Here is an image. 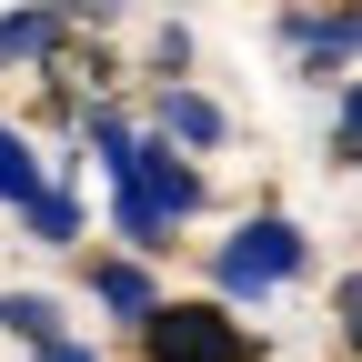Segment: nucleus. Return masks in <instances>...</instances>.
I'll list each match as a JSON object with an SVG mask.
<instances>
[{
    "mask_svg": "<svg viewBox=\"0 0 362 362\" xmlns=\"http://www.w3.org/2000/svg\"><path fill=\"white\" fill-rule=\"evenodd\" d=\"M30 232H40V242H71V232H81V211H71V202L51 192V202H40V211H30Z\"/></svg>",
    "mask_w": 362,
    "mask_h": 362,
    "instance_id": "obj_11",
    "label": "nucleus"
},
{
    "mask_svg": "<svg viewBox=\"0 0 362 362\" xmlns=\"http://www.w3.org/2000/svg\"><path fill=\"white\" fill-rule=\"evenodd\" d=\"M0 202H11V211H40V202H51V181H40V161H30V141H21L11 121H0Z\"/></svg>",
    "mask_w": 362,
    "mask_h": 362,
    "instance_id": "obj_5",
    "label": "nucleus"
},
{
    "mask_svg": "<svg viewBox=\"0 0 362 362\" xmlns=\"http://www.w3.org/2000/svg\"><path fill=\"white\" fill-rule=\"evenodd\" d=\"M51 11H61V21H81V11H121V0H51Z\"/></svg>",
    "mask_w": 362,
    "mask_h": 362,
    "instance_id": "obj_14",
    "label": "nucleus"
},
{
    "mask_svg": "<svg viewBox=\"0 0 362 362\" xmlns=\"http://www.w3.org/2000/svg\"><path fill=\"white\" fill-rule=\"evenodd\" d=\"M141 352L151 362H262V332H242L221 302H161L141 322Z\"/></svg>",
    "mask_w": 362,
    "mask_h": 362,
    "instance_id": "obj_2",
    "label": "nucleus"
},
{
    "mask_svg": "<svg viewBox=\"0 0 362 362\" xmlns=\"http://www.w3.org/2000/svg\"><path fill=\"white\" fill-rule=\"evenodd\" d=\"M342 342H352V352H362V282H352V292H342Z\"/></svg>",
    "mask_w": 362,
    "mask_h": 362,
    "instance_id": "obj_12",
    "label": "nucleus"
},
{
    "mask_svg": "<svg viewBox=\"0 0 362 362\" xmlns=\"http://www.w3.org/2000/svg\"><path fill=\"white\" fill-rule=\"evenodd\" d=\"M51 40H61V11H11V21H0V71H11V61H40Z\"/></svg>",
    "mask_w": 362,
    "mask_h": 362,
    "instance_id": "obj_8",
    "label": "nucleus"
},
{
    "mask_svg": "<svg viewBox=\"0 0 362 362\" xmlns=\"http://www.w3.org/2000/svg\"><path fill=\"white\" fill-rule=\"evenodd\" d=\"M90 292H101L111 312H131V332L161 312V292H151V272H141V262H101V272H90Z\"/></svg>",
    "mask_w": 362,
    "mask_h": 362,
    "instance_id": "obj_4",
    "label": "nucleus"
},
{
    "mask_svg": "<svg viewBox=\"0 0 362 362\" xmlns=\"http://www.w3.org/2000/svg\"><path fill=\"white\" fill-rule=\"evenodd\" d=\"M292 51H312V61H352V51H362V11H332V21H292Z\"/></svg>",
    "mask_w": 362,
    "mask_h": 362,
    "instance_id": "obj_7",
    "label": "nucleus"
},
{
    "mask_svg": "<svg viewBox=\"0 0 362 362\" xmlns=\"http://www.w3.org/2000/svg\"><path fill=\"white\" fill-rule=\"evenodd\" d=\"M332 161L362 171V81H342V101H332Z\"/></svg>",
    "mask_w": 362,
    "mask_h": 362,
    "instance_id": "obj_9",
    "label": "nucleus"
},
{
    "mask_svg": "<svg viewBox=\"0 0 362 362\" xmlns=\"http://www.w3.org/2000/svg\"><path fill=\"white\" fill-rule=\"evenodd\" d=\"M0 322H11V332H30V342H61V312L40 302V292H11V302H0Z\"/></svg>",
    "mask_w": 362,
    "mask_h": 362,
    "instance_id": "obj_10",
    "label": "nucleus"
},
{
    "mask_svg": "<svg viewBox=\"0 0 362 362\" xmlns=\"http://www.w3.org/2000/svg\"><path fill=\"white\" fill-rule=\"evenodd\" d=\"M161 131L192 141V151H211V141H221V111L202 101V90H161Z\"/></svg>",
    "mask_w": 362,
    "mask_h": 362,
    "instance_id": "obj_6",
    "label": "nucleus"
},
{
    "mask_svg": "<svg viewBox=\"0 0 362 362\" xmlns=\"http://www.w3.org/2000/svg\"><path fill=\"white\" fill-rule=\"evenodd\" d=\"M40 362H101V352H81V342H40Z\"/></svg>",
    "mask_w": 362,
    "mask_h": 362,
    "instance_id": "obj_13",
    "label": "nucleus"
},
{
    "mask_svg": "<svg viewBox=\"0 0 362 362\" xmlns=\"http://www.w3.org/2000/svg\"><path fill=\"white\" fill-rule=\"evenodd\" d=\"M302 262H312V242L292 221H242L211 272H221V292H282V282H302Z\"/></svg>",
    "mask_w": 362,
    "mask_h": 362,
    "instance_id": "obj_3",
    "label": "nucleus"
},
{
    "mask_svg": "<svg viewBox=\"0 0 362 362\" xmlns=\"http://www.w3.org/2000/svg\"><path fill=\"white\" fill-rule=\"evenodd\" d=\"M90 151H101V171L121 181V232H131V252H161L171 242V221L202 202V181H192V161H171V141H141V131H121L111 111L90 121Z\"/></svg>",
    "mask_w": 362,
    "mask_h": 362,
    "instance_id": "obj_1",
    "label": "nucleus"
}]
</instances>
